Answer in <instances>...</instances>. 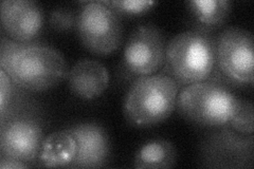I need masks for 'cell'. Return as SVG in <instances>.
<instances>
[{
    "mask_svg": "<svg viewBox=\"0 0 254 169\" xmlns=\"http://www.w3.org/2000/svg\"><path fill=\"white\" fill-rule=\"evenodd\" d=\"M68 130L76 143V154L70 167L98 168L106 164L110 143L104 127L97 123H81Z\"/></svg>",
    "mask_w": 254,
    "mask_h": 169,
    "instance_id": "9c48e42d",
    "label": "cell"
},
{
    "mask_svg": "<svg viewBox=\"0 0 254 169\" xmlns=\"http://www.w3.org/2000/svg\"><path fill=\"white\" fill-rule=\"evenodd\" d=\"M67 79L69 89L74 95L83 100H92L106 90L109 74L102 62L84 58L70 68Z\"/></svg>",
    "mask_w": 254,
    "mask_h": 169,
    "instance_id": "8fae6325",
    "label": "cell"
},
{
    "mask_svg": "<svg viewBox=\"0 0 254 169\" xmlns=\"http://www.w3.org/2000/svg\"><path fill=\"white\" fill-rule=\"evenodd\" d=\"M41 126L31 119H16L2 128L0 147L2 156L21 162H30L41 152L43 145Z\"/></svg>",
    "mask_w": 254,
    "mask_h": 169,
    "instance_id": "30bf717a",
    "label": "cell"
},
{
    "mask_svg": "<svg viewBox=\"0 0 254 169\" xmlns=\"http://www.w3.org/2000/svg\"><path fill=\"white\" fill-rule=\"evenodd\" d=\"M76 30L86 49L99 55L115 52L123 39L120 14L107 1H87L77 15Z\"/></svg>",
    "mask_w": 254,
    "mask_h": 169,
    "instance_id": "5b68a950",
    "label": "cell"
},
{
    "mask_svg": "<svg viewBox=\"0 0 254 169\" xmlns=\"http://www.w3.org/2000/svg\"><path fill=\"white\" fill-rule=\"evenodd\" d=\"M218 68L231 82L240 85L253 83V34L250 31L230 27L215 42Z\"/></svg>",
    "mask_w": 254,
    "mask_h": 169,
    "instance_id": "8992f818",
    "label": "cell"
},
{
    "mask_svg": "<svg viewBox=\"0 0 254 169\" xmlns=\"http://www.w3.org/2000/svg\"><path fill=\"white\" fill-rule=\"evenodd\" d=\"M178 93V84L170 75L140 76L125 95L124 115L134 126L157 125L172 114L176 107Z\"/></svg>",
    "mask_w": 254,
    "mask_h": 169,
    "instance_id": "7a4b0ae2",
    "label": "cell"
},
{
    "mask_svg": "<svg viewBox=\"0 0 254 169\" xmlns=\"http://www.w3.org/2000/svg\"><path fill=\"white\" fill-rule=\"evenodd\" d=\"M164 61L171 77L177 83L202 82L216 63L215 40L203 31L181 32L166 45Z\"/></svg>",
    "mask_w": 254,
    "mask_h": 169,
    "instance_id": "3957f363",
    "label": "cell"
},
{
    "mask_svg": "<svg viewBox=\"0 0 254 169\" xmlns=\"http://www.w3.org/2000/svg\"><path fill=\"white\" fill-rule=\"evenodd\" d=\"M11 94V78L5 72L0 70V110L1 114L4 113V108L6 103L9 102Z\"/></svg>",
    "mask_w": 254,
    "mask_h": 169,
    "instance_id": "ac0fdd59",
    "label": "cell"
},
{
    "mask_svg": "<svg viewBox=\"0 0 254 169\" xmlns=\"http://www.w3.org/2000/svg\"><path fill=\"white\" fill-rule=\"evenodd\" d=\"M76 154V143L69 130L53 132L44 140L39 160L46 167L70 166Z\"/></svg>",
    "mask_w": 254,
    "mask_h": 169,
    "instance_id": "7c38bea8",
    "label": "cell"
},
{
    "mask_svg": "<svg viewBox=\"0 0 254 169\" xmlns=\"http://www.w3.org/2000/svg\"><path fill=\"white\" fill-rule=\"evenodd\" d=\"M241 102L225 85L205 79L185 87L178 93L176 105L181 115L190 122L216 127L230 122Z\"/></svg>",
    "mask_w": 254,
    "mask_h": 169,
    "instance_id": "277c9868",
    "label": "cell"
},
{
    "mask_svg": "<svg viewBox=\"0 0 254 169\" xmlns=\"http://www.w3.org/2000/svg\"><path fill=\"white\" fill-rule=\"evenodd\" d=\"M1 69L12 82L30 91H45L61 83L66 74V60L53 47L3 40Z\"/></svg>",
    "mask_w": 254,
    "mask_h": 169,
    "instance_id": "6da1fadb",
    "label": "cell"
},
{
    "mask_svg": "<svg viewBox=\"0 0 254 169\" xmlns=\"http://www.w3.org/2000/svg\"><path fill=\"white\" fill-rule=\"evenodd\" d=\"M165 49L162 31L152 23L141 25L131 32L125 44L124 66L134 75L154 74L164 62Z\"/></svg>",
    "mask_w": 254,
    "mask_h": 169,
    "instance_id": "52a82bcc",
    "label": "cell"
},
{
    "mask_svg": "<svg viewBox=\"0 0 254 169\" xmlns=\"http://www.w3.org/2000/svg\"><path fill=\"white\" fill-rule=\"evenodd\" d=\"M177 160V150L166 140L149 141L137 151L133 159L136 168H171Z\"/></svg>",
    "mask_w": 254,
    "mask_h": 169,
    "instance_id": "4fadbf2b",
    "label": "cell"
},
{
    "mask_svg": "<svg viewBox=\"0 0 254 169\" xmlns=\"http://www.w3.org/2000/svg\"><path fill=\"white\" fill-rule=\"evenodd\" d=\"M0 167L3 169H7V168H25L27 167L25 162H21V161L18 160H14V159H10V158H5L3 157L1 162H0Z\"/></svg>",
    "mask_w": 254,
    "mask_h": 169,
    "instance_id": "d6986e66",
    "label": "cell"
},
{
    "mask_svg": "<svg viewBox=\"0 0 254 169\" xmlns=\"http://www.w3.org/2000/svg\"><path fill=\"white\" fill-rule=\"evenodd\" d=\"M230 125L237 132L252 135L253 133V105L249 101H242L240 108L230 119Z\"/></svg>",
    "mask_w": 254,
    "mask_h": 169,
    "instance_id": "9a60e30c",
    "label": "cell"
},
{
    "mask_svg": "<svg viewBox=\"0 0 254 169\" xmlns=\"http://www.w3.org/2000/svg\"><path fill=\"white\" fill-rule=\"evenodd\" d=\"M77 15L70 9L59 7L50 14V25L58 31H68L76 27Z\"/></svg>",
    "mask_w": 254,
    "mask_h": 169,
    "instance_id": "2e32d148",
    "label": "cell"
},
{
    "mask_svg": "<svg viewBox=\"0 0 254 169\" xmlns=\"http://www.w3.org/2000/svg\"><path fill=\"white\" fill-rule=\"evenodd\" d=\"M107 2L115 7L118 12L128 14L143 13L156 4V1H153V0H115V1Z\"/></svg>",
    "mask_w": 254,
    "mask_h": 169,
    "instance_id": "e0dca14e",
    "label": "cell"
},
{
    "mask_svg": "<svg viewBox=\"0 0 254 169\" xmlns=\"http://www.w3.org/2000/svg\"><path fill=\"white\" fill-rule=\"evenodd\" d=\"M1 23L16 42L28 44L42 32L45 22L43 7L33 0H4L1 2Z\"/></svg>",
    "mask_w": 254,
    "mask_h": 169,
    "instance_id": "ba28073f",
    "label": "cell"
},
{
    "mask_svg": "<svg viewBox=\"0 0 254 169\" xmlns=\"http://www.w3.org/2000/svg\"><path fill=\"white\" fill-rule=\"evenodd\" d=\"M188 6L198 23L205 28H216L229 17L232 2L230 0H192Z\"/></svg>",
    "mask_w": 254,
    "mask_h": 169,
    "instance_id": "5bb4252c",
    "label": "cell"
}]
</instances>
